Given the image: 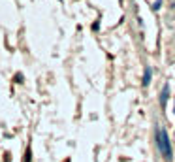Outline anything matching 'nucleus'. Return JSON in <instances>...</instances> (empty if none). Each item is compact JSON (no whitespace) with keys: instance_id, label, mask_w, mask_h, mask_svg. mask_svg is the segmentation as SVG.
I'll list each match as a JSON object with an SVG mask.
<instances>
[{"instance_id":"nucleus-1","label":"nucleus","mask_w":175,"mask_h":162,"mask_svg":"<svg viewBox=\"0 0 175 162\" xmlns=\"http://www.w3.org/2000/svg\"><path fill=\"white\" fill-rule=\"evenodd\" d=\"M156 145H158V149H160V153H162L164 158H166V160H171L169 138H168V134H166V130H164V128H158V130H156Z\"/></svg>"},{"instance_id":"nucleus-2","label":"nucleus","mask_w":175,"mask_h":162,"mask_svg":"<svg viewBox=\"0 0 175 162\" xmlns=\"http://www.w3.org/2000/svg\"><path fill=\"white\" fill-rule=\"evenodd\" d=\"M168 94H169V85H164V89H162V93H160V104H162V108H166Z\"/></svg>"},{"instance_id":"nucleus-3","label":"nucleus","mask_w":175,"mask_h":162,"mask_svg":"<svg viewBox=\"0 0 175 162\" xmlns=\"http://www.w3.org/2000/svg\"><path fill=\"white\" fill-rule=\"evenodd\" d=\"M151 68H145V75H143V87H147L149 83H151Z\"/></svg>"},{"instance_id":"nucleus-4","label":"nucleus","mask_w":175,"mask_h":162,"mask_svg":"<svg viewBox=\"0 0 175 162\" xmlns=\"http://www.w3.org/2000/svg\"><path fill=\"white\" fill-rule=\"evenodd\" d=\"M160 6H162V0H156V2L153 4V9L156 12V9H160Z\"/></svg>"}]
</instances>
